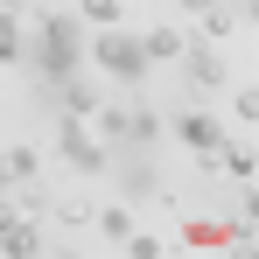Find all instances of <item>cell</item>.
<instances>
[{
  "label": "cell",
  "instance_id": "6da1fadb",
  "mask_svg": "<svg viewBox=\"0 0 259 259\" xmlns=\"http://www.w3.org/2000/svg\"><path fill=\"white\" fill-rule=\"evenodd\" d=\"M84 14L77 7H49V14H35V35H21V56L42 70V77H63V70H84Z\"/></svg>",
  "mask_w": 259,
  "mask_h": 259
},
{
  "label": "cell",
  "instance_id": "7a4b0ae2",
  "mask_svg": "<svg viewBox=\"0 0 259 259\" xmlns=\"http://www.w3.org/2000/svg\"><path fill=\"white\" fill-rule=\"evenodd\" d=\"M84 56L112 77V84H140V77L154 70V63H147V49H140V35H133L126 21H105V28L84 42Z\"/></svg>",
  "mask_w": 259,
  "mask_h": 259
},
{
  "label": "cell",
  "instance_id": "3957f363",
  "mask_svg": "<svg viewBox=\"0 0 259 259\" xmlns=\"http://www.w3.org/2000/svg\"><path fill=\"white\" fill-rule=\"evenodd\" d=\"M56 161H63L70 175H105L112 147L98 140V126H91V119H63V133H56Z\"/></svg>",
  "mask_w": 259,
  "mask_h": 259
},
{
  "label": "cell",
  "instance_id": "277c9868",
  "mask_svg": "<svg viewBox=\"0 0 259 259\" xmlns=\"http://www.w3.org/2000/svg\"><path fill=\"white\" fill-rule=\"evenodd\" d=\"M49 91H56V105H63V119H91L105 98H98V84H91L84 70H63V77H49Z\"/></svg>",
  "mask_w": 259,
  "mask_h": 259
},
{
  "label": "cell",
  "instance_id": "5b68a950",
  "mask_svg": "<svg viewBox=\"0 0 259 259\" xmlns=\"http://www.w3.org/2000/svg\"><path fill=\"white\" fill-rule=\"evenodd\" d=\"M175 140H182L189 154H217L231 133H224V119H217V112H182V119H175Z\"/></svg>",
  "mask_w": 259,
  "mask_h": 259
},
{
  "label": "cell",
  "instance_id": "8992f818",
  "mask_svg": "<svg viewBox=\"0 0 259 259\" xmlns=\"http://www.w3.org/2000/svg\"><path fill=\"white\" fill-rule=\"evenodd\" d=\"M182 70L196 91H217L224 84V42H182Z\"/></svg>",
  "mask_w": 259,
  "mask_h": 259
},
{
  "label": "cell",
  "instance_id": "52a82bcc",
  "mask_svg": "<svg viewBox=\"0 0 259 259\" xmlns=\"http://www.w3.org/2000/svg\"><path fill=\"white\" fill-rule=\"evenodd\" d=\"M196 14H203V42H238V35H245V0H238V7L210 0V7H196Z\"/></svg>",
  "mask_w": 259,
  "mask_h": 259
},
{
  "label": "cell",
  "instance_id": "ba28073f",
  "mask_svg": "<svg viewBox=\"0 0 259 259\" xmlns=\"http://www.w3.org/2000/svg\"><path fill=\"white\" fill-rule=\"evenodd\" d=\"M182 42H189V35H182L175 21H161V28H147V35H140V49H147V63H175V56H182Z\"/></svg>",
  "mask_w": 259,
  "mask_h": 259
},
{
  "label": "cell",
  "instance_id": "9c48e42d",
  "mask_svg": "<svg viewBox=\"0 0 259 259\" xmlns=\"http://www.w3.org/2000/svg\"><path fill=\"white\" fill-rule=\"evenodd\" d=\"M0 161H7V182H35V175H42V147L14 140V147H0Z\"/></svg>",
  "mask_w": 259,
  "mask_h": 259
},
{
  "label": "cell",
  "instance_id": "30bf717a",
  "mask_svg": "<svg viewBox=\"0 0 259 259\" xmlns=\"http://www.w3.org/2000/svg\"><path fill=\"white\" fill-rule=\"evenodd\" d=\"M21 35H28V21H21V14H0V70L21 63Z\"/></svg>",
  "mask_w": 259,
  "mask_h": 259
},
{
  "label": "cell",
  "instance_id": "8fae6325",
  "mask_svg": "<svg viewBox=\"0 0 259 259\" xmlns=\"http://www.w3.org/2000/svg\"><path fill=\"white\" fill-rule=\"evenodd\" d=\"M182 238H189V245H231L238 231H231V224H217V217H189V231H182Z\"/></svg>",
  "mask_w": 259,
  "mask_h": 259
},
{
  "label": "cell",
  "instance_id": "7c38bea8",
  "mask_svg": "<svg viewBox=\"0 0 259 259\" xmlns=\"http://www.w3.org/2000/svg\"><path fill=\"white\" fill-rule=\"evenodd\" d=\"M161 140V112L154 105H133V133H126V147H154Z\"/></svg>",
  "mask_w": 259,
  "mask_h": 259
},
{
  "label": "cell",
  "instance_id": "4fadbf2b",
  "mask_svg": "<svg viewBox=\"0 0 259 259\" xmlns=\"http://www.w3.org/2000/svg\"><path fill=\"white\" fill-rule=\"evenodd\" d=\"M126 231H133V210H126V203H98V238H112V245H119Z\"/></svg>",
  "mask_w": 259,
  "mask_h": 259
},
{
  "label": "cell",
  "instance_id": "5bb4252c",
  "mask_svg": "<svg viewBox=\"0 0 259 259\" xmlns=\"http://www.w3.org/2000/svg\"><path fill=\"white\" fill-rule=\"evenodd\" d=\"M119 182H126V196H154V189H161L154 161H126V175H119Z\"/></svg>",
  "mask_w": 259,
  "mask_h": 259
},
{
  "label": "cell",
  "instance_id": "9a60e30c",
  "mask_svg": "<svg viewBox=\"0 0 259 259\" xmlns=\"http://www.w3.org/2000/svg\"><path fill=\"white\" fill-rule=\"evenodd\" d=\"M77 14H84V28H105V21L126 14V0H77Z\"/></svg>",
  "mask_w": 259,
  "mask_h": 259
},
{
  "label": "cell",
  "instance_id": "2e32d148",
  "mask_svg": "<svg viewBox=\"0 0 259 259\" xmlns=\"http://www.w3.org/2000/svg\"><path fill=\"white\" fill-rule=\"evenodd\" d=\"M119 245H133V252H140V259H154V252H168V238H161V231H126V238H119Z\"/></svg>",
  "mask_w": 259,
  "mask_h": 259
},
{
  "label": "cell",
  "instance_id": "e0dca14e",
  "mask_svg": "<svg viewBox=\"0 0 259 259\" xmlns=\"http://www.w3.org/2000/svg\"><path fill=\"white\" fill-rule=\"evenodd\" d=\"M231 112H238V119H252V112H259V98H252V84H231Z\"/></svg>",
  "mask_w": 259,
  "mask_h": 259
},
{
  "label": "cell",
  "instance_id": "ac0fdd59",
  "mask_svg": "<svg viewBox=\"0 0 259 259\" xmlns=\"http://www.w3.org/2000/svg\"><path fill=\"white\" fill-rule=\"evenodd\" d=\"M0 14H21V21H28L35 7H28V0H0Z\"/></svg>",
  "mask_w": 259,
  "mask_h": 259
},
{
  "label": "cell",
  "instance_id": "d6986e66",
  "mask_svg": "<svg viewBox=\"0 0 259 259\" xmlns=\"http://www.w3.org/2000/svg\"><path fill=\"white\" fill-rule=\"evenodd\" d=\"M0 189H14V182H7V161H0Z\"/></svg>",
  "mask_w": 259,
  "mask_h": 259
},
{
  "label": "cell",
  "instance_id": "ffe728a7",
  "mask_svg": "<svg viewBox=\"0 0 259 259\" xmlns=\"http://www.w3.org/2000/svg\"><path fill=\"white\" fill-rule=\"evenodd\" d=\"M182 7H210V0H182Z\"/></svg>",
  "mask_w": 259,
  "mask_h": 259
}]
</instances>
